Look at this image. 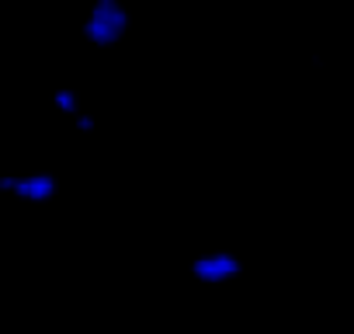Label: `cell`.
<instances>
[{
	"label": "cell",
	"instance_id": "6da1fadb",
	"mask_svg": "<svg viewBox=\"0 0 354 334\" xmlns=\"http://www.w3.org/2000/svg\"><path fill=\"white\" fill-rule=\"evenodd\" d=\"M132 11L125 0H91L87 15L80 18V39L94 49H111L129 35Z\"/></svg>",
	"mask_w": 354,
	"mask_h": 334
},
{
	"label": "cell",
	"instance_id": "7a4b0ae2",
	"mask_svg": "<svg viewBox=\"0 0 354 334\" xmlns=\"http://www.w3.org/2000/svg\"><path fill=\"white\" fill-rule=\"evenodd\" d=\"M59 192V178L53 171H25V175H0V195H15L18 202L28 206H42L53 202V195Z\"/></svg>",
	"mask_w": 354,
	"mask_h": 334
},
{
	"label": "cell",
	"instance_id": "3957f363",
	"mask_svg": "<svg viewBox=\"0 0 354 334\" xmlns=\"http://www.w3.org/2000/svg\"><path fill=\"white\" fill-rule=\"evenodd\" d=\"M188 272H192V279L202 282V285H226V282L240 279L243 258L233 254V251H202V254L192 258Z\"/></svg>",
	"mask_w": 354,
	"mask_h": 334
},
{
	"label": "cell",
	"instance_id": "277c9868",
	"mask_svg": "<svg viewBox=\"0 0 354 334\" xmlns=\"http://www.w3.org/2000/svg\"><path fill=\"white\" fill-rule=\"evenodd\" d=\"M53 108H56L59 115H66V118H73V115H80V112H84V101H80V91H77V87H70V84H63V87H56V91H53Z\"/></svg>",
	"mask_w": 354,
	"mask_h": 334
},
{
	"label": "cell",
	"instance_id": "5b68a950",
	"mask_svg": "<svg viewBox=\"0 0 354 334\" xmlns=\"http://www.w3.org/2000/svg\"><path fill=\"white\" fill-rule=\"evenodd\" d=\"M70 122H73V129H77V132H84V136H91V132L97 129V118H94V115H91L87 108H84L80 115H73Z\"/></svg>",
	"mask_w": 354,
	"mask_h": 334
}]
</instances>
